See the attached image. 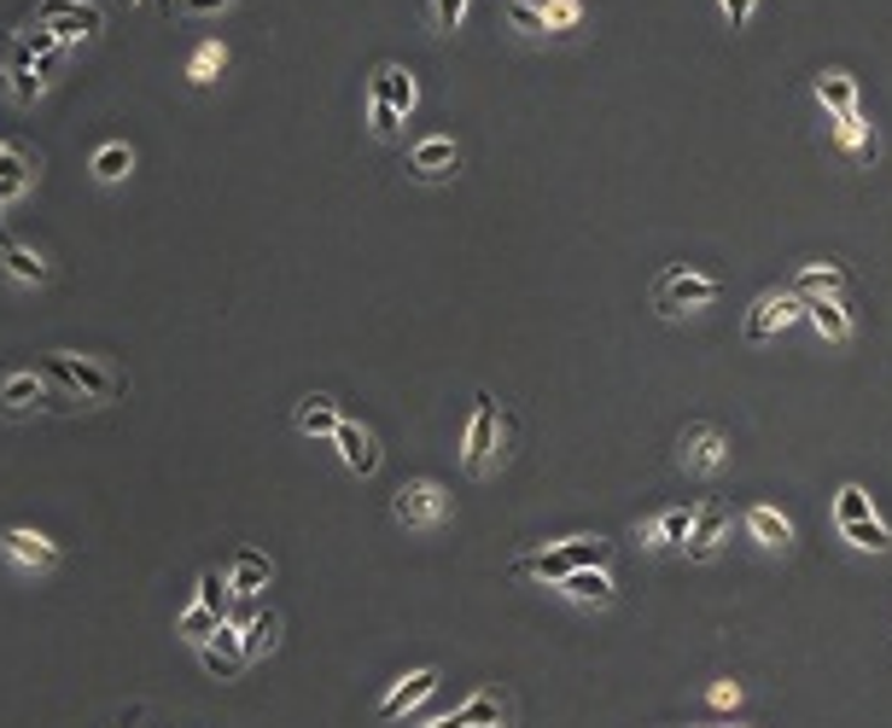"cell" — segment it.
Wrapping results in <instances>:
<instances>
[{
    "instance_id": "60d3db41",
    "label": "cell",
    "mask_w": 892,
    "mask_h": 728,
    "mask_svg": "<svg viewBox=\"0 0 892 728\" xmlns=\"http://www.w3.org/2000/svg\"><path fill=\"white\" fill-rule=\"evenodd\" d=\"M222 7H239V0H181V12H222Z\"/></svg>"
},
{
    "instance_id": "836d02e7",
    "label": "cell",
    "mask_w": 892,
    "mask_h": 728,
    "mask_svg": "<svg viewBox=\"0 0 892 728\" xmlns=\"http://www.w3.org/2000/svg\"><path fill=\"white\" fill-rule=\"evenodd\" d=\"M275 630H280V618H275V612H257V623L246 630V664H251L257 653H269V646H275Z\"/></svg>"
},
{
    "instance_id": "44dd1931",
    "label": "cell",
    "mask_w": 892,
    "mask_h": 728,
    "mask_svg": "<svg viewBox=\"0 0 892 728\" xmlns=\"http://www.w3.org/2000/svg\"><path fill=\"white\" fill-rule=\"evenodd\" d=\"M0 262H7V274L18 280V286H47V257L42 251H24V246H7V257H0Z\"/></svg>"
},
{
    "instance_id": "1f68e13d",
    "label": "cell",
    "mask_w": 892,
    "mask_h": 728,
    "mask_svg": "<svg viewBox=\"0 0 892 728\" xmlns=\"http://www.w3.org/2000/svg\"><path fill=\"white\" fill-rule=\"evenodd\" d=\"M461 717H468V728H502V699L496 694H473L468 705H461Z\"/></svg>"
},
{
    "instance_id": "2e32d148",
    "label": "cell",
    "mask_w": 892,
    "mask_h": 728,
    "mask_svg": "<svg viewBox=\"0 0 892 728\" xmlns=\"http://www.w3.org/2000/svg\"><path fill=\"white\" fill-rule=\"evenodd\" d=\"M292 420H298V432H303V437H333L344 414H338V402H333V396H303Z\"/></svg>"
},
{
    "instance_id": "7a4b0ae2",
    "label": "cell",
    "mask_w": 892,
    "mask_h": 728,
    "mask_svg": "<svg viewBox=\"0 0 892 728\" xmlns=\"http://www.w3.org/2000/svg\"><path fill=\"white\" fill-rule=\"evenodd\" d=\"M35 373H42L47 385H65V391L94 396V402L123 396V379H117L111 368H99V361H88V356H42V361H35Z\"/></svg>"
},
{
    "instance_id": "d6986e66",
    "label": "cell",
    "mask_w": 892,
    "mask_h": 728,
    "mask_svg": "<svg viewBox=\"0 0 892 728\" xmlns=\"http://www.w3.org/2000/svg\"><path fill=\"white\" fill-rule=\"evenodd\" d=\"M560 595H572V600H583V606H606V600H613V577H606L601 565H590V572L560 577Z\"/></svg>"
},
{
    "instance_id": "74e56055",
    "label": "cell",
    "mask_w": 892,
    "mask_h": 728,
    "mask_svg": "<svg viewBox=\"0 0 892 728\" xmlns=\"http://www.w3.org/2000/svg\"><path fill=\"white\" fill-rule=\"evenodd\" d=\"M712 705H718V711L741 705V682H712Z\"/></svg>"
},
{
    "instance_id": "484cf974",
    "label": "cell",
    "mask_w": 892,
    "mask_h": 728,
    "mask_svg": "<svg viewBox=\"0 0 892 728\" xmlns=\"http://www.w3.org/2000/svg\"><path fill=\"white\" fill-rule=\"evenodd\" d=\"M368 117H374V134H379V140H391V134H397V123H402V111L391 106V94H385L379 76L368 83Z\"/></svg>"
},
{
    "instance_id": "30bf717a",
    "label": "cell",
    "mask_w": 892,
    "mask_h": 728,
    "mask_svg": "<svg viewBox=\"0 0 892 728\" xmlns=\"http://www.w3.org/2000/svg\"><path fill=\"white\" fill-rule=\"evenodd\" d=\"M683 460H688V472H706V478H712L723 460H729L723 432H718V426H688V432H683Z\"/></svg>"
},
{
    "instance_id": "7bdbcfd3",
    "label": "cell",
    "mask_w": 892,
    "mask_h": 728,
    "mask_svg": "<svg viewBox=\"0 0 892 728\" xmlns=\"http://www.w3.org/2000/svg\"><path fill=\"white\" fill-rule=\"evenodd\" d=\"M129 7H140V0H129Z\"/></svg>"
},
{
    "instance_id": "cb8c5ba5",
    "label": "cell",
    "mask_w": 892,
    "mask_h": 728,
    "mask_svg": "<svg viewBox=\"0 0 892 728\" xmlns=\"http://www.w3.org/2000/svg\"><path fill=\"white\" fill-rule=\"evenodd\" d=\"M228 583H234V595H246V600H251L257 589H269V559L251 554V548H246V554H234V577H228Z\"/></svg>"
},
{
    "instance_id": "d4e9b609",
    "label": "cell",
    "mask_w": 892,
    "mask_h": 728,
    "mask_svg": "<svg viewBox=\"0 0 892 728\" xmlns=\"http://www.w3.org/2000/svg\"><path fill=\"white\" fill-rule=\"evenodd\" d=\"M222 65H228V47H222V42H205V47L187 58V83H193V88H211L216 76H222Z\"/></svg>"
},
{
    "instance_id": "ac0fdd59",
    "label": "cell",
    "mask_w": 892,
    "mask_h": 728,
    "mask_svg": "<svg viewBox=\"0 0 892 728\" xmlns=\"http://www.w3.org/2000/svg\"><path fill=\"white\" fill-rule=\"evenodd\" d=\"M840 286H846V269H840V262H817V269H799L787 292H794V297H835Z\"/></svg>"
},
{
    "instance_id": "ab89813d",
    "label": "cell",
    "mask_w": 892,
    "mask_h": 728,
    "mask_svg": "<svg viewBox=\"0 0 892 728\" xmlns=\"http://www.w3.org/2000/svg\"><path fill=\"white\" fill-rule=\"evenodd\" d=\"M549 24H578V0H555V7H549Z\"/></svg>"
},
{
    "instance_id": "8d00e7d4",
    "label": "cell",
    "mask_w": 892,
    "mask_h": 728,
    "mask_svg": "<svg viewBox=\"0 0 892 728\" xmlns=\"http://www.w3.org/2000/svg\"><path fill=\"white\" fill-rule=\"evenodd\" d=\"M432 18H438V30H461V18H468V0H438Z\"/></svg>"
},
{
    "instance_id": "277c9868",
    "label": "cell",
    "mask_w": 892,
    "mask_h": 728,
    "mask_svg": "<svg viewBox=\"0 0 892 728\" xmlns=\"http://www.w3.org/2000/svg\"><path fill=\"white\" fill-rule=\"evenodd\" d=\"M700 303H718V280L712 274H695V269H665L654 280V309L659 315H683V309H700Z\"/></svg>"
},
{
    "instance_id": "4316f807",
    "label": "cell",
    "mask_w": 892,
    "mask_h": 728,
    "mask_svg": "<svg viewBox=\"0 0 892 728\" xmlns=\"http://www.w3.org/2000/svg\"><path fill=\"white\" fill-rule=\"evenodd\" d=\"M840 531H846L851 548H863V554H886L892 548V536H886L881 519H851V524H840Z\"/></svg>"
},
{
    "instance_id": "8fae6325",
    "label": "cell",
    "mask_w": 892,
    "mask_h": 728,
    "mask_svg": "<svg viewBox=\"0 0 892 728\" xmlns=\"http://www.w3.org/2000/svg\"><path fill=\"white\" fill-rule=\"evenodd\" d=\"M333 443L344 449V467H351L356 478H368V472L379 467V443H374V432H368V426H356V420H338Z\"/></svg>"
},
{
    "instance_id": "e0dca14e",
    "label": "cell",
    "mask_w": 892,
    "mask_h": 728,
    "mask_svg": "<svg viewBox=\"0 0 892 728\" xmlns=\"http://www.w3.org/2000/svg\"><path fill=\"white\" fill-rule=\"evenodd\" d=\"M810 88H817V99H823V106L835 111V117H851V111H858V83H851L846 70H823Z\"/></svg>"
},
{
    "instance_id": "9a60e30c",
    "label": "cell",
    "mask_w": 892,
    "mask_h": 728,
    "mask_svg": "<svg viewBox=\"0 0 892 728\" xmlns=\"http://www.w3.org/2000/svg\"><path fill=\"white\" fill-rule=\"evenodd\" d=\"M432 694H438V671H415V676H402L391 694H385L379 717H402V711H415V705L432 699Z\"/></svg>"
},
{
    "instance_id": "f546056e",
    "label": "cell",
    "mask_w": 892,
    "mask_h": 728,
    "mask_svg": "<svg viewBox=\"0 0 892 728\" xmlns=\"http://www.w3.org/2000/svg\"><path fill=\"white\" fill-rule=\"evenodd\" d=\"M175 630H181V635H187L193 646H205V641H211V635L222 630V618H216V612H205V606H198V600H193V606H187V612H181V618H175Z\"/></svg>"
},
{
    "instance_id": "7402d4cb",
    "label": "cell",
    "mask_w": 892,
    "mask_h": 728,
    "mask_svg": "<svg viewBox=\"0 0 892 728\" xmlns=\"http://www.w3.org/2000/svg\"><path fill=\"white\" fill-rule=\"evenodd\" d=\"M746 531H753L764 548H787V542H794V524H787L776 508H746Z\"/></svg>"
},
{
    "instance_id": "f35d334b",
    "label": "cell",
    "mask_w": 892,
    "mask_h": 728,
    "mask_svg": "<svg viewBox=\"0 0 892 728\" xmlns=\"http://www.w3.org/2000/svg\"><path fill=\"white\" fill-rule=\"evenodd\" d=\"M753 7H759V0H723V12H729V24H746V18H753Z\"/></svg>"
},
{
    "instance_id": "8992f818",
    "label": "cell",
    "mask_w": 892,
    "mask_h": 728,
    "mask_svg": "<svg viewBox=\"0 0 892 728\" xmlns=\"http://www.w3.org/2000/svg\"><path fill=\"white\" fill-rule=\"evenodd\" d=\"M496 455H502V443H496V396L479 391L473 396V426H468V449H461V460H468V472H491Z\"/></svg>"
},
{
    "instance_id": "6da1fadb",
    "label": "cell",
    "mask_w": 892,
    "mask_h": 728,
    "mask_svg": "<svg viewBox=\"0 0 892 728\" xmlns=\"http://www.w3.org/2000/svg\"><path fill=\"white\" fill-rule=\"evenodd\" d=\"M590 565H606V542L601 536H578V542H560V548H542V554H519L514 559V577L560 583V577H572V572H590Z\"/></svg>"
},
{
    "instance_id": "d6a6232c",
    "label": "cell",
    "mask_w": 892,
    "mask_h": 728,
    "mask_svg": "<svg viewBox=\"0 0 892 728\" xmlns=\"http://www.w3.org/2000/svg\"><path fill=\"white\" fill-rule=\"evenodd\" d=\"M835 519L851 524V519H875V508H869V496L858 490V483H846V490L835 496Z\"/></svg>"
},
{
    "instance_id": "ffe728a7",
    "label": "cell",
    "mask_w": 892,
    "mask_h": 728,
    "mask_svg": "<svg viewBox=\"0 0 892 728\" xmlns=\"http://www.w3.org/2000/svg\"><path fill=\"white\" fill-rule=\"evenodd\" d=\"M799 303H805V315H810V327H817L823 338H835V344H840V338H851V315L840 309V303H835V297H799Z\"/></svg>"
},
{
    "instance_id": "7c38bea8",
    "label": "cell",
    "mask_w": 892,
    "mask_h": 728,
    "mask_svg": "<svg viewBox=\"0 0 892 728\" xmlns=\"http://www.w3.org/2000/svg\"><path fill=\"white\" fill-rule=\"evenodd\" d=\"M723 531H729V508H723V501H706V508L695 513V531H688V542H683L688 559H712Z\"/></svg>"
},
{
    "instance_id": "3957f363",
    "label": "cell",
    "mask_w": 892,
    "mask_h": 728,
    "mask_svg": "<svg viewBox=\"0 0 892 728\" xmlns=\"http://www.w3.org/2000/svg\"><path fill=\"white\" fill-rule=\"evenodd\" d=\"M391 519L402 531H438V524L450 519V490H443L438 478H409L391 501Z\"/></svg>"
},
{
    "instance_id": "d590c367",
    "label": "cell",
    "mask_w": 892,
    "mask_h": 728,
    "mask_svg": "<svg viewBox=\"0 0 892 728\" xmlns=\"http://www.w3.org/2000/svg\"><path fill=\"white\" fill-rule=\"evenodd\" d=\"M840 146H851V152H869V129H863V117L851 111V117H840Z\"/></svg>"
},
{
    "instance_id": "4dcf8cb0",
    "label": "cell",
    "mask_w": 892,
    "mask_h": 728,
    "mask_svg": "<svg viewBox=\"0 0 892 728\" xmlns=\"http://www.w3.org/2000/svg\"><path fill=\"white\" fill-rule=\"evenodd\" d=\"M198 606H205V612H216L222 623H228V606H234V583H222L216 572H205V577H198Z\"/></svg>"
},
{
    "instance_id": "f1b7e54d",
    "label": "cell",
    "mask_w": 892,
    "mask_h": 728,
    "mask_svg": "<svg viewBox=\"0 0 892 728\" xmlns=\"http://www.w3.org/2000/svg\"><path fill=\"white\" fill-rule=\"evenodd\" d=\"M129 170H135V152L123 146V140H111V146L94 152V175H99V181H123Z\"/></svg>"
},
{
    "instance_id": "5bb4252c",
    "label": "cell",
    "mask_w": 892,
    "mask_h": 728,
    "mask_svg": "<svg viewBox=\"0 0 892 728\" xmlns=\"http://www.w3.org/2000/svg\"><path fill=\"white\" fill-rule=\"evenodd\" d=\"M7 94L18 106H35V99L47 94V70L35 65V58H24L18 47H7Z\"/></svg>"
},
{
    "instance_id": "52a82bcc",
    "label": "cell",
    "mask_w": 892,
    "mask_h": 728,
    "mask_svg": "<svg viewBox=\"0 0 892 728\" xmlns=\"http://www.w3.org/2000/svg\"><path fill=\"white\" fill-rule=\"evenodd\" d=\"M0 554H7L18 572H53V565H58V542L42 536V531L12 524V531H0Z\"/></svg>"
},
{
    "instance_id": "5b68a950",
    "label": "cell",
    "mask_w": 892,
    "mask_h": 728,
    "mask_svg": "<svg viewBox=\"0 0 892 728\" xmlns=\"http://www.w3.org/2000/svg\"><path fill=\"white\" fill-rule=\"evenodd\" d=\"M35 24H47L58 42H94V35L106 30V18L94 7H76V0H42V7H35Z\"/></svg>"
},
{
    "instance_id": "9c48e42d",
    "label": "cell",
    "mask_w": 892,
    "mask_h": 728,
    "mask_svg": "<svg viewBox=\"0 0 892 728\" xmlns=\"http://www.w3.org/2000/svg\"><path fill=\"white\" fill-rule=\"evenodd\" d=\"M805 309V303L794 297V292H764L759 303H753V315H746V338H753V344H764L770 333H782L787 327V320H794Z\"/></svg>"
},
{
    "instance_id": "e575fe53",
    "label": "cell",
    "mask_w": 892,
    "mask_h": 728,
    "mask_svg": "<svg viewBox=\"0 0 892 728\" xmlns=\"http://www.w3.org/2000/svg\"><path fill=\"white\" fill-rule=\"evenodd\" d=\"M508 18H514L525 35H549V12L531 7V0H508Z\"/></svg>"
},
{
    "instance_id": "603a6c76",
    "label": "cell",
    "mask_w": 892,
    "mask_h": 728,
    "mask_svg": "<svg viewBox=\"0 0 892 728\" xmlns=\"http://www.w3.org/2000/svg\"><path fill=\"white\" fill-rule=\"evenodd\" d=\"M688 531H695V508H671L659 524H647L642 542H654V548H677V542H688Z\"/></svg>"
},
{
    "instance_id": "4fadbf2b",
    "label": "cell",
    "mask_w": 892,
    "mask_h": 728,
    "mask_svg": "<svg viewBox=\"0 0 892 728\" xmlns=\"http://www.w3.org/2000/svg\"><path fill=\"white\" fill-rule=\"evenodd\" d=\"M461 164V152H455V140L450 134H432V140H420V146L409 152V170L420 181H443V175H455Z\"/></svg>"
},
{
    "instance_id": "b9f144b4",
    "label": "cell",
    "mask_w": 892,
    "mask_h": 728,
    "mask_svg": "<svg viewBox=\"0 0 892 728\" xmlns=\"http://www.w3.org/2000/svg\"><path fill=\"white\" fill-rule=\"evenodd\" d=\"M432 728H468V717H461V711H450V717H438Z\"/></svg>"
},
{
    "instance_id": "ba28073f",
    "label": "cell",
    "mask_w": 892,
    "mask_h": 728,
    "mask_svg": "<svg viewBox=\"0 0 892 728\" xmlns=\"http://www.w3.org/2000/svg\"><path fill=\"white\" fill-rule=\"evenodd\" d=\"M30 402H42V409H76V391L65 385H42V373H12L7 385H0V409H30Z\"/></svg>"
},
{
    "instance_id": "83f0119b",
    "label": "cell",
    "mask_w": 892,
    "mask_h": 728,
    "mask_svg": "<svg viewBox=\"0 0 892 728\" xmlns=\"http://www.w3.org/2000/svg\"><path fill=\"white\" fill-rule=\"evenodd\" d=\"M374 76L385 83V94H391V106H397L402 117H409V111H415V99H420V94H415V76L402 70V65H379Z\"/></svg>"
}]
</instances>
